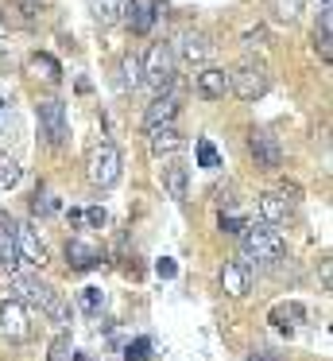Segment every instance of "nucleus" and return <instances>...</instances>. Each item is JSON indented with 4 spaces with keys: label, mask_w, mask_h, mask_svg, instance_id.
Here are the masks:
<instances>
[{
    "label": "nucleus",
    "mask_w": 333,
    "mask_h": 361,
    "mask_svg": "<svg viewBox=\"0 0 333 361\" xmlns=\"http://www.w3.org/2000/svg\"><path fill=\"white\" fill-rule=\"evenodd\" d=\"M240 241H244V264L248 260H256V264H275V260H283L287 252V241L279 237V229L271 226V221H256V226H244L240 229Z\"/></svg>",
    "instance_id": "2"
},
{
    "label": "nucleus",
    "mask_w": 333,
    "mask_h": 361,
    "mask_svg": "<svg viewBox=\"0 0 333 361\" xmlns=\"http://www.w3.org/2000/svg\"><path fill=\"white\" fill-rule=\"evenodd\" d=\"M31 210L43 214V218H46V214H58V198L46 195V190H35V198H31Z\"/></svg>",
    "instance_id": "28"
},
{
    "label": "nucleus",
    "mask_w": 333,
    "mask_h": 361,
    "mask_svg": "<svg viewBox=\"0 0 333 361\" xmlns=\"http://www.w3.org/2000/svg\"><path fill=\"white\" fill-rule=\"evenodd\" d=\"M318 12H333V0H318Z\"/></svg>",
    "instance_id": "37"
},
{
    "label": "nucleus",
    "mask_w": 333,
    "mask_h": 361,
    "mask_svg": "<svg viewBox=\"0 0 333 361\" xmlns=\"http://www.w3.org/2000/svg\"><path fill=\"white\" fill-rule=\"evenodd\" d=\"M159 0H128V8H124V24H128V32L136 35H147L155 27V20H159Z\"/></svg>",
    "instance_id": "10"
},
{
    "label": "nucleus",
    "mask_w": 333,
    "mask_h": 361,
    "mask_svg": "<svg viewBox=\"0 0 333 361\" xmlns=\"http://www.w3.org/2000/svg\"><path fill=\"white\" fill-rule=\"evenodd\" d=\"M0 109H4V102H0Z\"/></svg>",
    "instance_id": "40"
},
{
    "label": "nucleus",
    "mask_w": 333,
    "mask_h": 361,
    "mask_svg": "<svg viewBox=\"0 0 333 361\" xmlns=\"http://www.w3.org/2000/svg\"><path fill=\"white\" fill-rule=\"evenodd\" d=\"M194 90H198V97H206V102H221V97L229 94V74H225L221 66H206V71L198 74V82H194Z\"/></svg>",
    "instance_id": "13"
},
{
    "label": "nucleus",
    "mask_w": 333,
    "mask_h": 361,
    "mask_svg": "<svg viewBox=\"0 0 333 361\" xmlns=\"http://www.w3.org/2000/svg\"><path fill=\"white\" fill-rule=\"evenodd\" d=\"M299 8H302V0H275V16L287 20V24L299 16Z\"/></svg>",
    "instance_id": "29"
},
{
    "label": "nucleus",
    "mask_w": 333,
    "mask_h": 361,
    "mask_svg": "<svg viewBox=\"0 0 333 361\" xmlns=\"http://www.w3.org/2000/svg\"><path fill=\"white\" fill-rule=\"evenodd\" d=\"M77 303H82L85 314H101V307H105V291H101V288H82Z\"/></svg>",
    "instance_id": "26"
},
{
    "label": "nucleus",
    "mask_w": 333,
    "mask_h": 361,
    "mask_svg": "<svg viewBox=\"0 0 333 361\" xmlns=\"http://www.w3.org/2000/svg\"><path fill=\"white\" fill-rule=\"evenodd\" d=\"M287 210H291V202H287L279 190H268V195H260V218H263V221H271V226H275V221L287 218Z\"/></svg>",
    "instance_id": "20"
},
{
    "label": "nucleus",
    "mask_w": 333,
    "mask_h": 361,
    "mask_svg": "<svg viewBox=\"0 0 333 361\" xmlns=\"http://www.w3.org/2000/svg\"><path fill=\"white\" fill-rule=\"evenodd\" d=\"M248 152H252L260 171H279L283 167V148H279V140L271 133H252L248 136Z\"/></svg>",
    "instance_id": "8"
},
{
    "label": "nucleus",
    "mask_w": 333,
    "mask_h": 361,
    "mask_svg": "<svg viewBox=\"0 0 333 361\" xmlns=\"http://www.w3.org/2000/svg\"><path fill=\"white\" fill-rule=\"evenodd\" d=\"M248 361H271V357H268V353H252Z\"/></svg>",
    "instance_id": "38"
},
{
    "label": "nucleus",
    "mask_w": 333,
    "mask_h": 361,
    "mask_svg": "<svg viewBox=\"0 0 333 361\" xmlns=\"http://www.w3.org/2000/svg\"><path fill=\"white\" fill-rule=\"evenodd\" d=\"M240 229H244V221H240L237 214H221V233H229V237H240Z\"/></svg>",
    "instance_id": "31"
},
{
    "label": "nucleus",
    "mask_w": 333,
    "mask_h": 361,
    "mask_svg": "<svg viewBox=\"0 0 333 361\" xmlns=\"http://www.w3.org/2000/svg\"><path fill=\"white\" fill-rule=\"evenodd\" d=\"M198 167H206V171H213V167H221V152L213 148V140H198Z\"/></svg>",
    "instance_id": "25"
},
{
    "label": "nucleus",
    "mask_w": 333,
    "mask_h": 361,
    "mask_svg": "<svg viewBox=\"0 0 333 361\" xmlns=\"http://www.w3.org/2000/svg\"><path fill=\"white\" fill-rule=\"evenodd\" d=\"M85 221H89L93 229H101V226H105V221H108V214L101 210V206H89V210H85Z\"/></svg>",
    "instance_id": "34"
},
{
    "label": "nucleus",
    "mask_w": 333,
    "mask_h": 361,
    "mask_svg": "<svg viewBox=\"0 0 333 361\" xmlns=\"http://www.w3.org/2000/svg\"><path fill=\"white\" fill-rule=\"evenodd\" d=\"M27 74H31V78H43V82H62V66H58V59L43 55V51L27 59Z\"/></svg>",
    "instance_id": "18"
},
{
    "label": "nucleus",
    "mask_w": 333,
    "mask_h": 361,
    "mask_svg": "<svg viewBox=\"0 0 333 361\" xmlns=\"http://www.w3.org/2000/svg\"><path fill=\"white\" fill-rule=\"evenodd\" d=\"M178 94H170V90H163V94H155V102L147 105V125H163V121H175L178 117Z\"/></svg>",
    "instance_id": "16"
},
{
    "label": "nucleus",
    "mask_w": 333,
    "mask_h": 361,
    "mask_svg": "<svg viewBox=\"0 0 333 361\" xmlns=\"http://www.w3.org/2000/svg\"><path fill=\"white\" fill-rule=\"evenodd\" d=\"M263 39H268V32H263V27H256V32H248V35H244L248 47H256V43H263Z\"/></svg>",
    "instance_id": "35"
},
{
    "label": "nucleus",
    "mask_w": 333,
    "mask_h": 361,
    "mask_svg": "<svg viewBox=\"0 0 333 361\" xmlns=\"http://www.w3.org/2000/svg\"><path fill=\"white\" fill-rule=\"evenodd\" d=\"M155 276H159V280H175V276H178V264H175L170 257H163L159 264H155Z\"/></svg>",
    "instance_id": "33"
},
{
    "label": "nucleus",
    "mask_w": 333,
    "mask_h": 361,
    "mask_svg": "<svg viewBox=\"0 0 333 361\" xmlns=\"http://www.w3.org/2000/svg\"><path fill=\"white\" fill-rule=\"evenodd\" d=\"M139 66H144V82L155 94L175 86V51H170V43H151L147 55L139 59Z\"/></svg>",
    "instance_id": "5"
},
{
    "label": "nucleus",
    "mask_w": 333,
    "mask_h": 361,
    "mask_svg": "<svg viewBox=\"0 0 333 361\" xmlns=\"http://www.w3.org/2000/svg\"><path fill=\"white\" fill-rule=\"evenodd\" d=\"M15 252H20V260H27L31 268L46 264V245L39 241L35 226H15Z\"/></svg>",
    "instance_id": "12"
},
{
    "label": "nucleus",
    "mask_w": 333,
    "mask_h": 361,
    "mask_svg": "<svg viewBox=\"0 0 333 361\" xmlns=\"http://www.w3.org/2000/svg\"><path fill=\"white\" fill-rule=\"evenodd\" d=\"M20 175H23V167L15 164V159L0 156V190H12L15 183H20Z\"/></svg>",
    "instance_id": "24"
},
{
    "label": "nucleus",
    "mask_w": 333,
    "mask_h": 361,
    "mask_svg": "<svg viewBox=\"0 0 333 361\" xmlns=\"http://www.w3.org/2000/svg\"><path fill=\"white\" fill-rule=\"evenodd\" d=\"M136 86H144V66H139V59L136 55H124L120 59V74H116V90H136Z\"/></svg>",
    "instance_id": "19"
},
{
    "label": "nucleus",
    "mask_w": 333,
    "mask_h": 361,
    "mask_svg": "<svg viewBox=\"0 0 333 361\" xmlns=\"http://www.w3.org/2000/svg\"><path fill=\"white\" fill-rule=\"evenodd\" d=\"M124 8H128V0H89V12L97 24H116V20L124 16Z\"/></svg>",
    "instance_id": "21"
},
{
    "label": "nucleus",
    "mask_w": 333,
    "mask_h": 361,
    "mask_svg": "<svg viewBox=\"0 0 333 361\" xmlns=\"http://www.w3.org/2000/svg\"><path fill=\"white\" fill-rule=\"evenodd\" d=\"M268 90H271V74L260 59H248L229 74V94H237L240 102H260Z\"/></svg>",
    "instance_id": "4"
},
{
    "label": "nucleus",
    "mask_w": 333,
    "mask_h": 361,
    "mask_svg": "<svg viewBox=\"0 0 333 361\" xmlns=\"http://www.w3.org/2000/svg\"><path fill=\"white\" fill-rule=\"evenodd\" d=\"M163 187H167V195L175 202H186V167H178V164L163 167Z\"/></svg>",
    "instance_id": "22"
},
{
    "label": "nucleus",
    "mask_w": 333,
    "mask_h": 361,
    "mask_svg": "<svg viewBox=\"0 0 333 361\" xmlns=\"http://www.w3.org/2000/svg\"><path fill=\"white\" fill-rule=\"evenodd\" d=\"M221 288L229 291V295H248V264L244 260H225L221 268Z\"/></svg>",
    "instance_id": "15"
},
{
    "label": "nucleus",
    "mask_w": 333,
    "mask_h": 361,
    "mask_svg": "<svg viewBox=\"0 0 333 361\" xmlns=\"http://www.w3.org/2000/svg\"><path fill=\"white\" fill-rule=\"evenodd\" d=\"M0 330H4L12 342H27L31 338L27 307H23L20 299H4V303H0Z\"/></svg>",
    "instance_id": "9"
},
{
    "label": "nucleus",
    "mask_w": 333,
    "mask_h": 361,
    "mask_svg": "<svg viewBox=\"0 0 333 361\" xmlns=\"http://www.w3.org/2000/svg\"><path fill=\"white\" fill-rule=\"evenodd\" d=\"M209 51H213V43H209L201 32H190V35L182 39V59H190V63H201Z\"/></svg>",
    "instance_id": "23"
},
{
    "label": "nucleus",
    "mask_w": 333,
    "mask_h": 361,
    "mask_svg": "<svg viewBox=\"0 0 333 361\" xmlns=\"http://www.w3.org/2000/svg\"><path fill=\"white\" fill-rule=\"evenodd\" d=\"M120 171H124V159H120V148H116L113 140H101L97 148L89 152V159H85V179L97 190L116 187V183H120Z\"/></svg>",
    "instance_id": "3"
},
{
    "label": "nucleus",
    "mask_w": 333,
    "mask_h": 361,
    "mask_svg": "<svg viewBox=\"0 0 333 361\" xmlns=\"http://www.w3.org/2000/svg\"><path fill=\"white\" fill-rule=\"evenodd\" d=\"M85 221V210H77V206H70V226H82Z\"/></svg>",
    "instance_id": "36"
},
{
    "label": "nucleus",
    "mask_w": 333,
    "mask_h": 361,
    "mask_svg": "<svg viewBox=\"0 0 333 361\" xmlns=\"http://www.w3.org/2000/svg\"><path fill=\"white\" fill-rule=\"evenodd\" d=\"M39 128H43V136H46L51 148H62V144H66L70 125H66V105H62L58 97L39 102Z\"/></svg>",
    "instance_id": "6"
},
{
    "label": "nucleus",
    "mask_w": 333,
    "mask_h": 361,
    "mask_svg": "<svg viewBox=\"0 0 333 361\" xmlns=\"http://www.w3.org/2000/svg\"><path fill=\"white\" fill-rule=\"evenodd\" d=\"M15 264H20V252H15V221L0 210V268L15 272Z\"/></svg>",
    "instance_id": "14"
},
{
    "label": "nucleus",
    "mask_w": 333,
    "mask_h": 361,
    "mask_svg": "<svg viewBox=\"0 0 333 361\" xmlns=\"http://www.w3.org/2000/svg\"><path fill=\"white\" fill-rule=\"evenodd\" d=\"M147 148L151 156H178L186 148V136L175 128V121H163V125H147Z\"/></svg>",
    "instance_id": "7"
},
{
    "label": "nucleus",
    "mask_w": 333,
    "mask_h": 361,
    "mask_svg": "<svg viewBox=\"0 0 333 361\" xmlns=\"http://www.w3.org/2000/svg\"><path fill=\"white\" fill-rule=\"evenodd\" d=\"M70 357V334H58L51 345V361H66Z\"/></svg>",
    "instance_id": "30"
},
{
    "label": "nucleus",
    "mask_w": 333,
    "mask_h": 361,
    "mask_svg": "<svg viewBox=\"0 0 333 361\" xmlns=\"http://www.w3.org/2000/svg\"><path fill=\"white\" fill-rule=\"evenodd\" d=\"M39 8H43V0H20V12H23V24H35Z\"/></svg>",
    "instance_id": "32"
},
{
    "label": "nucleus",
    "mask_w": 333,
    "mask_h": 361,
    "mask_svg": "<svg viewBox=\"0 0 333 361\" xmlns=\"http://www.w3.org/2000/svg\"><path fill=\"white\" fill-rule=\"evenodd\" d=\"M0 39H4V16H0Z\"/></svg>",
    "instance_id": "39"
},
{
    "label": "nucleus",
    "mask_w": 333,
    "mask_h": 361,
    "mask_svg": "<svg viewBox=\"0 0 333 361\" xmlns=\"http://www.w3.org/2000/svg\"><path fill=\"white\" fill-rule=\"evenodd\" d=\"M314 51L325 66L333 63V32H329V12H318V27H314Z\"/></svg>",
    "instance_id": "17"
},
{
    "label": "nucleus",
    "mask_w": 333,
    "mask_h": 361,
    "mask_svg": "<svg viewBox=\"0 0 333 361\" xmlns=\"http://www.w3.org/2000/svg\"><path fill=\"white\" fill-rule=\"evenodd\" d=\"M8 283H12V291H15V299H20V303L39 307L46 319L62 322V326L70 322V303H62L58 291H54L51 283L35 280V276H23V272H12V280H8Z\"/></svg>",
    "instance_id": "1"
},
{
    "label": "nucleus",
    "mask_w": 333,
    "mask_h": 361,
    "mask_svg": "<svg viewBox=\"0 0 333 361\" xmlns=\"http://www.w3.org/2000/svg\"><path fill=\"white\" fill-rule=\"evenodd\" d=\"M151 357V338H136L124 345V361H147Z\"/></svg>",
    "instance_id": "27"
},
{
    "label": "nucleus",
    "mask_w": 333,
    "mask_h": 361,
    "mask_svg": "<svg viewBox=\"0 0 333 361\" xmlns=\"http://www.w3.org/2000/svg\"><path fill=\"white\" fill-rule=\"evenodd\" d=\"M66 264L74 268V272H89V268L105 264V249L82 241V237H74V241H66Z\"/></svg>",
    "instance_id": "11"
}]
</instances>
